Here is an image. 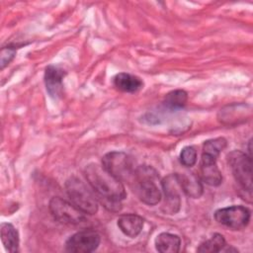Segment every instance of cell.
Segmentation results:
<instances>
[{
	"label": "cell",
	"mask_w": 253,
	"mask_h": 253,
	"mask_svg": "<svg viewBox=\"0 0 253 253\" xmlns=\"http://www.w3.org/2000/svg\"><path fill=\"white\" fill-rule=\"evenodd\" d=\"M1 240L5 249L11 253L19 251V232L16 227L8 222L1 223Z\"/></svg>",
	"instance_id": "obj_16"
},
{
	"label": "cell",
	"mask_w": 253,
	"mask_h": 253,
	"mask_svg": "<svg viewBox=\"0 0 253 253\" xmlns=\"http://www.w3.org/2000/svg\"><path fill=\"white\" fill-rule=\"evenodd\" d=\"M113 84L121 92L136 93L143 87V81L136 75L121 72L114 76Z\"/></svg>",
	"instance_id": "obj_13"
},
{
	"label": "cell",
	"mask_w": 253,
	"mask_h": 253,
	"mask_svg": "<svg viewBox=\"0 0 253 253\" xmlns=\"http://www.w3.org/2000/svg\"><path fill=\"white\" fill-rule=\"evenodd\" d=\"M101 242L100 234L93 229H83L72 234L65 242V249L72 253H90Z\"/></svg>",
	"instance_id": "obj_9"
},
{
	"label": "cell",
	"mask_w": 253,
	"mask_h": 253,
	"mask_svg": "<svg viewBox=\"0 0 253 253\" xmlns=\"http://www.w3.org/2000/svg\"><path fill=\"white\" fill-rule=\"evenodd\" d=\"M84 175L88 184L108 211H121L122 201L126 199V193L120 180L111 175L102 165L96 163L86 165Z\"/></svg>",
	"instance_id": "obj_1"
},
{
	"label": "cell",
	"mask_w": 253,
	"mask_h": 253,
	"mask_svg": "<svg viewBox=\"0 0 253 253\" xmlns=\"http://www.w3.org/2000/svg\"><path fill=\"white\" fill-rule=\"evenodd\" d=\"M65 189L70 202L85 214H95L98 211V201L90 189L77 177H69Z\"/></svg>",
	"instance_id": "obj_3"
},
{
	"label": "cell",
	"mask_w": 253,
	"mask_h": 253,
	"mask_svg": "<svg viewBox=\"0 0 253 253\" xmlns=\"http://www.w3.org/2000/svg\"><path fill=\"white\" fill-rule=\"evenodd\" d=\"M162 190L164 193V204L162 211L168 214H175L181 207V184L179 173L169 174L161 181Z\"/></svg>",
	"instance_id": "obj_8"
},
{
	"label": "cell",
	"mask_w": 253,
	"mask_h": 253,
	"mask_svg": "<svg viewBox=\"0 0 253 253\" xmlns=\"http://www.w3.org/2000/svg\"><path fill=\"white\" fill-rule=\"evenodd\" d=\"M102 166L121 182L131 180L135 172L133 159L123 151H111L102 157Z\"/></svg>",
	"instance_id": "obj_4"
},
{
	"label": "cell",
	"mask_w": 253,
	"mask_h": 253,
	"mask_svg": "<svg viewBox=\"0 0 253 253\" xmlns=\"http://www.w3.org/2000/svg\"><path fill=\"white\" fill-rule=\"evenodd\" d=\"M48 209L53 218L65 224H78L85 220V213L71 202L62 198L53 197L49 201Z\"/></svg>",
	"instance_id": "obj_7"
},
{
	"label": "cell",
	"mask_w": 253,
	"mask_h": 253,
	"mask_svg": "<svg viewBox=\"0 0 253 253\" xmlns=\"http://www.w3.org/2000/svg\"><path fill=\"white\" fill-rule=\"evenodd\" d=\"M233 177L239 186L249 194L252 192V158L240 150H233L227 155Z\"/></svg>",
	"instance_id": "obj_5"
},
{
	"label": "cell",
	"mask_w": 253,
	"mask_h": 253,
	"mask_svg": "<svg viewBox=\"0 0 253 253\" xmlns=\"http://www.w3.org/2000/svg\"><path fill=\"white\" fill-rule=\"evenodd\" d=\"M120 230L130 238L136 237L142 230L144 220L143 218L135 213L122 214L117 221Z\"/></svg>",
	"instance_id": "obj_12"
},
{
	"label": "cell",
	"mask_w": 253,
	"mask_h": 253,
	"mask_svg": "<svg viewBox=\"0 0 253 253\" xmlns=\"http://www.w3.org/2000/svg\"><path fill=\"white\" fill-rule=\"evenodd\" d=\"M251 217V211L243 206H230L215 211L214 219L221 225L233 230H241L245 228Z\"/></svg>",
	"instance_id": "obj_6"
},
{
	"label": "cell",
	"mask_w": 253,
	"mask_h": 253,
	"mask_svg": "<svg viewBox=\"0 0 253 253\" xmlns=\"http://www.w3.org/2000/svg\"><path fill=\"white\" fill-rule=\"evenodd\" d=\"M188 101V94L185 90L177 89L169 92L163 101V107L165 110L175 112L185 107Z\"/></svg>",
	"instance_id": "obj_17"
},
{
	"label": "cell",
	"mask_w": 253,
	"mask_h": 253,
	"mask_svg": "<svg viewBox=\"0 0 253 253\" xmlns=\"http://www.w3.org/2000/svg\"><path fill=\"white\" fill-rule=\"evenodd\" d=\"M157 172L150 166L136 167L131 179L138 199L148 206H155L161 201V192L155 183Z\"/></svg>",
	"instance_id": "obj_2"
},
{
	"label": "cell",
	"mask_w": 253,
	"mask_h": 253,
	"mask_svg": "<svg viewBox=\"0 0 253 253\" xmlns=\"http://www.w3.org/2000/svg\"><path fill=\"white\" fill-rule=\"evenodd\" d=\"M227 141L224 137H215L209 140H206L203 144V153L209 156H211L213 158L218 157L220 152L226 147Z\"/></svg>",
	"instance_id": "obj_19"
},
{
	"label": "cell",
	"mask_w": 253,
	"mask_h": 253,
	"mask_svg": "<svg viewBox=\"0 0 253 253\" xmlns=\"http://www.w3.org/2000/svg\"><path fill=\"white\" fill-rule=\"evenodd\" d=\"M179 179L182 192H184L187 196L193 199H198L202 196L204 188L202 185V180L199 176L195 175L194 173H183L179 174Z\"/></svg>",
	"instance_id": "obj_14"
},
{
	"label": "cell",
	"mask_w": 253,
	"mask_h": 253,
	"mask_svg": "<svg viewBox=\"0 0 253 253\" xmlns=\"http://www.w3.org/2000/svg\"><path fill=\"white\" fill-rule=\"evenodd\" d=\"M15 55H16V48L14 46H11V45L3 46L0 52L1 69H4L5 66H7L14 59Z\"/></svg>",
	"instance_id": "obj_21"
},
{
	"label": "cell",
	"mask_w": 253,
	"mask_h": 253,
	"mask_svg": "<svg viewBox=\"0 0 253 253\" xmlns=\"http://www.w3.org/2000/svg\"><path fill=\"white\" fill-rule=\"evenodd\" d=\"M180 162L185 167H192L197 162V150L194 146H185L180 152Z\"/></svg>",
	"instance_id": "obj_20"
},
{
	"label": "cell",
	"mask_w": 253,
	"mask_h": 253,
	"mask_svg": "<svg viewBox=\"0 0 253 253\" xmlns=\"http://www.w3.org/2000/svg\"><path fill=\"white\" fill-rule=\"evenodd\" d=\"M200 179L209 186L216 187L221 184L222 175L216 165V158L202 154L200 163Z\"/></svg>",
	"instance_id": "obj_11"
},
{
	"label": "cell",
	"mask_w": 253,
	"mask_h": 253,
	"mask_svg": "<svg viewBox=\"0 0 253 253\" xmlns=\"http://www.w3.org/2000/svg\"><path fill=\"white\" fill-rule=\"evenodd\" d=\"M155 248L161 253H177L181 247V238L170 232L159 233L154 241Z\"/></svg>",
	"instance_id": "obj_15"
},
{
	"label": "cell",
	"mask_w": 253,
	"mask_h": 253,
	"mask_svg": "<svg viewBox=\"0 0 253 253\" xmlns=\"http://www.w3.org/2000/svg\"><path fill=\"white\" fill-rule=\"evenodd\" d=\"M225 246L226 242L223 235L219 233H214L209 239L202 242L197 248V251L201 253H214L222 251Z\"/></svg>",
	"instance_id": "obj_18"
},
{
	"label": "cell",
	"mask_w": 253,
	"mask_h": 253,
	"mask_svg": "<svg viewBox=\"0 0 253 253\" xmlns=\"http://www.w3.org/2000/svg\"><path fill=\"white\" fill-rule=\"evenodd\" d=\"M66 71L57 65H48L44 70V84L48 95L53 99H58L63 94V78Z\"/></svg>",
	"instance_id": "obj_10"
}]
</instances>
